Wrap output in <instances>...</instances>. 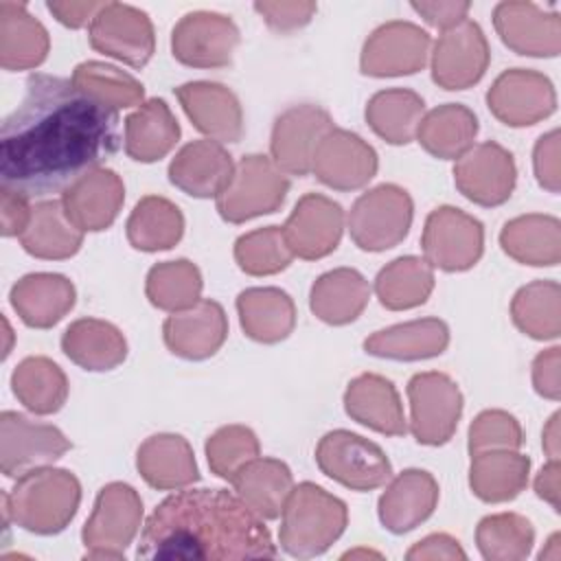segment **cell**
Listing matches in <instances>:
<instances>
[{
  "instance_id": "cell-21",
  "label": "cell",
  "mask_w": 561,
  "mask_h": 561,
  "mask_svg": "<svg viewBox=\"0 0 561 561\" xmlns=\"http://www.w3.org/2000/svg\"><path fill=\"white\" fill-rule=\"evenodd\" d=\"M232 156L217 140H193L184 145L169 164L173 186L193 197H219L234 175Z\"/></svg>"
},
{
  "instance_id": "cell-50",
  "label": "cell",
  "mask_w": 561,
  "mask_h": 561,
  "mask_svg": "<svg viewBox=\"0 0 561 561\" xmlns=\"http://www.w3.org/2000/svg\"><path fill=\"white\" fill-rule=\"evenodd\" d=\"M557 298H559V285L554 280L550 283L537 280L533 285L522 287L515 294V300L511 307L515 324L535 340L557 337V333H552L543 322V309L557 307Z\"/></svg>"
},
{
  "instance_id": "cell-14",
  "label": "cell",
  "mask_w": 561,
  "mask_h": 561,
  "mask_svg": "<svg viewBox=\"0 0 561 561\" xmlns=\"http://www.w3.org/2000/svg\"><path fill=\"white\" fill-rule=\"evenodd\" d=\"M489 44L478 22L462 20L443 31L432 53V79L445 90H465L478 83L489 66Z\"/></svg>"
},
{
  "instance_id": "cell-40",
  "label": "cell",
  "mask_w": 561,
  "mask_h": 561,
  "mask_svg": "<svg viewBox=\"0 0 561 561\" xmlns=\"http://www.w3.org/2000/svg\"><path fill=\"white\" fill-rule=\"evenodd\" d=\"M425 101L408 88H390L370 96L366 121L390 145H408L419 129Z\"/></svg>"
},
{
  "instance_id": "cell-26",
  "label": "cell",
  "mask_w": 561,
  "mask_h": 561,
  "mask_svg": "<svg viewBox=\"0 0 561 561\" xmlns=\"http://www.w3.org/2000/svg\"><path fill=\"white\" fill-rule=\"evenodd\" d=\"M493 24L502 42L519 55L554 57L559 53V18L541 13L530 2H500Z\"/></svg>"
},
{
  "instance_id": "cell-51",
  "label": "cell",
  "mask_w": 561,
  "mask_h": 561,
  "mask_svg": "<svg viewBox=\"0 0 561 561\" xmlns=\"http://www.w3.org/2000/svg\"><path fill=\"white\" fill-rule=\"evenodd\" d=\"M522 427L508 412L486 410L476 416L469 427V454L486 449H517L522 447Z\"/></svg>"
},
{
  "instance_id": "cell-34",
  "label": "cell",
  "mask_w": 561,
  "mask_h": 561,
  "mask_svg": "<svg viewBox=\"0 0 561 561\" xmlns=\"http://www.w3.org/2000/svg\"><path fill=\"white\" fill-rule=\"evenodd\" d=\"M18 239L31 256L59 261L79 252L83 232L66 217L61 199H46L31 210V221Z\"/></svg>"
},
{
  "instance_id": "cell-38",
  "label": "cell",
  "mask_w": 561,
  "mask_h": 561,
  "mask_svg": "<svg viewBox=\"0 0 561 561\" xmlns=\"http://www.w3.org/2000/svg\"><path fill=\"white\" fill-rule=\"evenodd\" d=\"M478 134L476 114L460 103H445L425 114L419 123L416 138L427 153L440 160L465 156Z\"/></svg>"
},
{
  "instance_id": "cell-27",
  "label": "cell",
  "mask_w": 561,
  "mask_h": 561,
  "mask_svg": "<svg viewBox=\"0 0 561 561\" xmlns=\"http://www.w3.org/2000/svg\"><path fill=\"white\" fill-rule=\"evenodd\" d=\"M344 410L353 421L379 434L403 436L408 432L401 399L392 381L381 375L355 377L344 392Z\"/></svg>"
},
{
  "instance_id": "cell-24",
  "label": "cell",
  "mask_w": 561,
  "mask_h": 561,
  "mask_svg": "<svg viewBox=\"0 0 561 561\" xmlns=\"http://www.w3.org/2000/svg\"><path fill=\"white\" fill-rule=\"evenodd\" d=\"M125 199L121 178L110 169H96L75 182L64 195L61 206L66 217L81 230H105L116 219Z\"/></svg>"
},
{
  "instance_id": "cell-43",
  "label": "cell",
  "mask_w": 561,
  "mask_h": 561,
  "mask_svg": "<svg viewBox=\"0 0 561 561\" xmlns=\"http://www.w3.org/2000/svg\"><path fill=\"white\" fill-rule=\"evenodd\" d=\"M502 250L528 265H554L559 261V221L528 215L508 221L500 232Z\"/></svg>"
},
{
  "instance_id": "cell-53",
  "label": "cell",
  "mask_w": 561,
  "mask_h": 561,
  "mask_svg": "<svg viewBox=\"0 0 561 561\" xmlns=\"http://www.w3.org/2000/svg\"><path fill=\"white\" fill-rule=\"evenodd\" d=\"M410 7L423 15L427 24L443 31L467 20V11L471 9L469 2H410Z\"/></svg>"
},
{
  "instance_id": "cell-48",
  "label": "cell",
  "mask_w": 561,
  "mask_h": 561,
  "mask_svg": "<svg viewBox=\"0 0 561 561\" xmlns=\"http://www.w3.org/2000/svg\"><path fill=\"white\" fill-rule=\"evenodd\" d=\"M234 259L245 274L265 276L285 270L294 254L285 241L280 226H267L252 230L237 239Z\"/></svg>"
},
{
  "instance_id": "cell-8",
  "label": "cell",
  "mask_w": 561,
  "mask_h": 561,
  "mask_svg": "<svg viewBox=\"0 0 561 561\" xmlns=\"http://www.w3.org/2000/svg\"><path fill=\"white\" fill-rule=\"evenodd\" d=\"M140 517L142 500L129 484L112 482L103 486L81 533L85 548H90L85 559H121L138 530Z\"/></svg>"
},
{
  "instance_id": "cell-32",
  "label": "cell",
  "mask_w": 561,
  "mask_h": 561,
  "mask_svg": "<svg viewBox=\"0 0 561 561\" xmlns=\"http://www.w3.org/2000/svg\"><path fill=\"white\" fill-rule=\"evenodd\" d=\"M237 495L263 519H276L294 489L289 467L276 458H254L230 480Z\"/></svg>"
},
{
  "instance_id": "cell-28",
  "label": "cell",
  "mask_w": 561,
  "mask_h": 561,
  "mask_svg": "<svg viewBox=\"0 0 561 561\" xmlns=\"http://www.w3.org/2000/svg\"><path fill=\"white\" fill-rule=\"evenodd\" d=\"M9 300L26 327L50 329L75 307V287L61 274H26L11 287Z\"/></svg>"
},
{
  "instance_id": "cell-22",
  "label": "cell",
  "mask_w": 561,
  "mask_h": 561,
  "mask_svg": "<svg viewBox=\"0 0 561 561\" xmlns=\"http://www.w3.org/2000/svg\"><path fill=\"white\" fill-rule=\"evenodd\" d=\"M164 342L173 355L184 359H206L219 351L228 335V320L219 302L199 300L164 320Z\"/></svg>"
},
{
  "instance_id": "cell-19",
  "label": "cell",
  "mask_w": 561,
  "mask_h": 561,
  "mask_svg": "<svg viewBox=\"0 0 561 561\" xmlns=\"http://www.w3.org/2000/svg\"><path fill=\"white\" fill-rule=\"evenodd\" d=\"M311 171L335 191H355L377 173V153L357 134L331 129L316 147Z\"/></svg>"
},
{
  "instance_id": "cell-36",
  "label": "cell",
  "mask_w": 561,
  "mask_h": 561,
  "mask_svg": "<svg viewBox=\"0 0 561 561\" xmlns=\"http://www.w3.org/2000/svg\"><path fill=\"white\" fill-rule=\"evenodd\" d=\"M61 348L85 370H112L127 355L123 333L103 320L81 318L72 322L61 335Z\"/></svg>"
},
{
  "instance_id": "cell-10",
  "label": "cell",
  "mask_w": 561,
  "mask_h": 561,
  "mask_svg": "<svg viewBox=\"0 0 561 561\" xmlns=\"http://www.w3.org/2000/svg\"><path fill=\"white\" fill-rule=\"evenodd\" d=\"M70 447V440L55 425L35 423L11 410L0 414V469L7 478L44 469Z\"/></svg>"
},
{
  "instance_id": "cell-4",
  "label": "cell",
  "mask_w": 561,
  "mask_h": 561,
  "mask_svg": "<svg viewBox=\"0 0 561 561\" xmlns=\"http://www.w3.org/2000/svg\"><path fill=\"white\" fill-rule=\"evenodd\" d=\"M346 504L313 482L291 489L280 522V546L287 554L309 559L322 554L346 528Z\"/></svg>"
},
{
  "instance_id": "cell-29",
  "label": "cell",
  "mask_w": 561,
  "mask_h": 561,
  "mask_svg": "<svg viewBox=\"0 0 561 561\" xmlns=\"http://www.w3.org/2000/svg\"><path fill=\"white\" fill-rule=\"evenodd\" d=\"M449 344V329L438 318L412 320L381 329L364 340V351L386 359H427L440 355Z\"/></svg>"
},
{
  "instance_id": "cell-13",
  "label": "cell",
  "mask_w": 561,
  "mask_h": 561,
  "mask_svg": "<svg viewBox=\"0 0 561 561\" xmlns=\"http://www.w3.org/2000/svg\"><path fill=\"white\" fill-rule=\"evenodd\" d=\"M239 28L221 13H186L171 33L173 57L191 68H221L232 59Z\"/></svg>"
},
{
  "instance_id": "cell-15",
  "label": "cell",
  "mask_w": 561,
  "mask_h": 561,
  "mask_svg": "<svg viewBox=\"0 0 561 561\" xmlns=\"http://www.w3.org/2000/svg\"><path fill=\"white\" fill-rule=\"evenodd\" d=\"M333 129L329 112L318 105L302 103L285 110L272 129V158L274 164L289 173L305 178L311 171V160L318 142Z\"/></svg>"
},
{
  "instance_id": "cell-20",
  "label": "cell",
  "mask_w": 561,
  "mask_h": 561,
  "mask_svg": "<svg viewBox=\"0 0 561 561\" xmlns=\"http://www.w3.org/2000/svg\"><path fill=\"white\" fill-rule=\"evenodd\" d=\"M342 228V206L324 195L307 193L298 199L294 213L283 226V232L294 256L313 261L331 254L337 248Z\"/></svg>"
},
{
  "instance_id": "cell-52",
  "label": "cell",
  "mask_w": 561,
  "mask_h": 561,
  "mask_svg": "<svg viewBox=\"0 0 561 561\" xmlns=\"http://www.w3.org/2000/svg\"><path fill=\"white\" fill-rule=\"evenodd\" d=\"M254 11L261 13L270 28L276 33H291L311 22L318 11L316 2H254Z\"/></svg>"
},
{
  "instance_id": "cell-6",
  "label": "cell",
  "mask_w": 561,
  "mask_h": 561,
  "mask_svg": "<svg viewBox=\"0 0 561 561\" xmlns=\"http://www.w3.org/2000/svg\"><path fill=\"white\" fill-rule=\"evenodd\" d=\"M412 197L397 184L359 195L348 215L351 239L359 250L381 252L405 239L412 224Z\"/></svg>"
},
{
  "instance_id": "cell-47",
  "label": "cell",
  "mask_w": 561,
  "mask_h": 561,
  "mask_svg": "<svg viewBox=\"0 0 561 561\" xmlns=\"http://www.w3.org/2000/svg\"><path fill=\"white\" fill-rule=\"evenodd\" d=\"M535 533L528 519L515 513L489 515L478 524L476 541L484 559H519L533 546Z\"/></svg>"
},
{
  "instance_id": "cell-39",
  "label": "cell",
  "mask_w": 561,
  "mask_h": 561,
  "mask_svg": "<svg viewBox=\"0 0 561 561\" xmlns=\"http://www.w3.org/2000/svg\"><path fill=\"white\" fill-rule=\"evenodd\" d=\"M528 469V456L513 454V449L480 451L471 456L469 484L482 502H508L526 486Z\"/></svg>"
},
{
  "instance_id": "cell-16",
  "label": "cell",
  "mask_w": 561,
  "mask_h": 561,
  "mask_svg": "<svg viewBox=\"0 0 561 561\" xmlns=\"http://www.w3.org/2000/svg\"><path fill=\"white\" fill-rule=\"evenodd\" d=\"M430 44V35L412 22L381 24L364 44L362 72L370 77L412 75L425 66Z\"/></svg>"
},
{
  "instance_id": "cell-56",
  "label": "cell",
  "mask_w": 561,
  "mask_h": 561,
  "mask_svg": "<svg viewBox=\"0 0 561 561\" xmlns=\"http://www.w3.org/2000/svg\"><path fill=\"white\" fill-rule=\"evenodd\" d=\"M557 355L559 348H550L546 353H539L535 364H533V381H535V390L541 397H548L552 401L559 399V373H557Z\"/></svg>"
},
{
  "instance_id": "cell-57",
  "label": "cell",
  "mask_w": 561,
  "mask_h": 561,
  "mask_svg": "<svg viewBox=\"0 0 561 561\" xmlns=\"http://www.w3.org/2000/svg\"><path fill=\"white\" fill-rule=\"evenodd\" d=\"M408 559H467L465 550L449 535H430L408 550Z\"/></svg>"
},
{
  "instance_id": "cell-2",
  "label": "cell",
  "mask_w": 561,
  "mask_h": 561,
  "mask_svg": "<svg viewBox=\"0 0 561 561\" xmlns=\"http://www.w3.org/2000/svg\"><path fill=\"white\" fill-rule=\"evenodd\" d=\"M136 557L274 559L276 546L263 517L239 495L226 489H184L164 497L147 517Z\"/></svg>"
},
{
  "instance_id": "cell-54",
  "label": "cell",
  "mask_w": 561,
  "mask_h": 561,
  "mask_svg": "<svg viewBox=\"0 0 561 561\" xmlns=\"http://www.w3.org/2000/svg\"><path fill=\"white\" fill-rule=\"evenodd\" d=\"M0 197H2V204H0V221H2V234L4 237H20L24 232V228L28 226L31 221V210L28 208V199L9 191V188H2L0 191Z\"/></svg>"
},
{
  "instance_id": "cell-49",
  "label": "cell",
  "mask_w": 561,
  "mask_h": 561,
  "mask_svg": "<svg viewBox=\"0 0 561 561\" xmlns=\"http://www.w3.org/2000/svg\"><path fill=\"white\" fill-rule=\"evenodd\" d=\"M261 451L256 434L245 425L219 427L206 443L208 467L221 480H232L234 473L254 460Z\"/></svg>"
},
{
  "instance_id": "cell-18",
  "label": "cell",
  "mask_w": 561,
  "mask_h": 561,
  "mask_svg": "<svg viewBox=\"0 0 561 561\" xmlns=\"http://www.w3.org/2000/svg\"><path fill=\"white\" fill-rule=\"evenodd\" d=\"M454 182L473 204L500 206L511 197L515 186L513 156L497 142L486 140L458 158Z\"/></svg>"
},
{
  "instance_id": "cell-5",
  "label": "cell",
  "mask_w": 561,
  "mask_h": 561,
  "mask_svg": "<svg viewBox=\"0 0 561 561\" xmlns=\"http://www.w3.org/2000/svg\"><path fill=\"white\" fill-rule=\"evenodd\" d=\"M316 462L324 476L353 491H373L392 478L383 449L348 430L324 434L316 447Z\"/></svg>"
},
{
  "instance_id": "cell-37",
  "label": "cell",
  "mask_w": 561,
  "mask_h": 561,
  "mask_svg": "<svg viewBox=\"0 0 561 561\" xmlns=\"http://www.w3.org/2000/svg\"><path fill=\"white\" fill-rule=\"evenodd\" d=\"M180 138V125L162 99H149L125 118V151L131 160L156 162Z\"/></svg>"
},
{
  "instance_id": "cell-33",
  "label": "cell",
  "mask_w": 561,
  "mask_h": 561,
  "mask_svg": "<svg viewBox=\"0 0 561 561\" xmlns=\"http://www.w3.org/2000/svg\"><path fill=\"white\" fill-rule=\"evenodd\" d=\"M237 311L248 337L274 344L285 340L296 324V307L278 287H252L237 296Z\"/></svg>"
},
{
  "instance_id": "cell-30",
  "label": "cell",
  "mask_w": 561,
  "mask_h": 561,
  "mask_svg": "<svg viewBox=\"0 0 561 561\" xmlns=\"http://www.w3.org/2000/svg\"><path fill=\"white\" fill-rule=\"evenodd\" d=\"M48 33L28 13L24 2H0V66L4 70H28L48 55Z\"/></svg>"
},
{
  "instance_id": "cell-35",
  "label": "cell",
  "mask_w": 561,
  "mask_h": 561,
  "mask_svg": "<svg viewBox=\"0 0 561 561\" xmlns=\"http://www.w3.org/2000/svg\"><path fill=\"white\" fill-rule=\"evenodd\" d=\"M370 287L353 267H340L322 274L311 287V311L327 324H348L359 318L368 305Z\"/></svg>"
},
{
  "instance_id": "cell-3",
  "label": "cell",
  "mask_w": 561,
  "mask_h": 561,
  "mask_svg": "<svg viewBox=\"0 0 561 561\" xmlns=\"http://www.w3.org/2000/svg\"><path fill=\"white\" fill-rule=\"evenodd\" d=\"M79 480L66 469H35L2 493L4 526L11 522L35 535H55L75 517Z\"/></svg>"
},
{
  "instance_id": "cell-44",
  "label": "cell",
  "mask_w": 561,
  "mask_h": 561,
  "mask_svg": "<svg viewBox=\"0 0 561 561\" xmlns=\"http://www.w3.org/2000/svg\"><path fill=\"white\" fill-rule=\"evenodd\" d=\"M434 289L432 267L416 256H401L386 265L375 278V291L386 309L401 311L419 307Z\"/></svg>"
},
{
  "instance_id": "cell-41",
  "label": "cell",
  "mask_w": 561,
  "mask_h": 561,
  "mask_svg": "<svg viewBox=\"0 0 561 561\" xmlns=\"http://www.w3.org/2000/svg\"><path fill=\"white\" fill-rule=\"evenodd\" d=\"M13 394L33 414L57 412L68 397V381L61 368L48 357H26L11 375Z\"/></svg>"
},
{
  "instance_id": "cell-11",
  "label": "cell",
  "mask_w": 561,
  "mask_h": 561,
  "mask_svg": "<svg viewBox=\"0 0 561 561\" xmlns=\"http://www.w3.org/2000/svg\"><path fill=\"white\" fill-rule=\"evenodd\" d=\"M410 430L421 445H445L462 412L458 386L443 373H419L408 381Z\"/></svg>"
},
{
  "instance_id": "cell-7",
  "label": "cell",
  "mask_w": 561,
  "mask_h": 561,
  "mask_svg": "<svg viewBox=\"0 0 561 561\" xmlns=\"http://www.w3.org/2000/svg\"><path fill=\"white\" fill-rule=\"evenodd\" d=\"M289 191L285 173L265 156L241 158L232 182L217 197V210L224 221L243 224L252 217L274 213L283 206Z\"/></svg>"
},
{
  "instance_id": "cell-1",
  "label": "cell",
  "mask_w": 561,
  "mask_h": 561,
  "mask_svg": "<svg viewBox=\"0 0 561 561\" xmlns=\"http://www.w3.org/2000/svg\"><path fill=\"white\" fill-rule=\"evenodd\" d=\"M121 147L118 112L70 79L35 72L0 134V182L26 199L66 193Z\"/></svg>"
},
{
  "instance_id": "cell-12",
  "label": "cell",
  "mask_w": 561,
  "mask_h": 561,
  "mask_svg": "<svg viewBox=\"0 0 561 561\" xmlns=\"http://www.w3.org/2000/svg\"><path fill=\"white\" fill-rule=\"evenodd\" d=\"M88 37L94 50L131 68H142L156 48L153 26L147 13L121 2H105L101 7L90 22Z\"/></svg>"
},
{
  "instance_id": "cell-23",
  "label": "cell",
  "mask_w": 561,
  "mask_h": 561,
  "mask_svg": "<svg viewBox=\"0 0 561 561\" xmlns=\"http://www.w3.org/2000/svg\"><path fill=\"white\" fill-rule=\"evenodd\" d=\"M193 125L217 142H237L243 134L239 99L221 83L191 81L175 90Z\"/></svg>"
},
{
  "instance_id": "cell-42",
  "label": "cell",
  "mask_w": 561,
  "mask_h": 561,
  "mask_svg": "<svg viewBox=\"0 0 561 561\" xmlns=\"http://www.w3.org/2000/svg\"><path fill=\"white\" fill-rule=\"evenodd\" d=\"M184 232V217L164 197H142L127 219V239L136 250L156 252L173 248Z\"/></svg>"
},
{
  "instance_id": "cell-58",
  "label": "cell",
  "mask_w": 561,
  "mask_h": 561,
  "mask_svg": "<svg viewBox=\"0 0 561 561\" xmlns=\"http://www.w3.org/2000/svg\"><path fill=\"white\" fill-rule=\"evenodd\" d=\"M105 2H46V9L64 24L70 28H79L92 22V18L101 11Z\"/></svg>"
},
{
  "instance_id": "cell-59",
  "label": "cell",
  "mask_w": 561,
  "mask_h": 561,
  "mask_svg": "<svg viewBox=\"0 0 561 561\" xmlns=\"http://www.w3.org/2000/svg\"><path fill=\"white\" fill-rule=\"evenodd\" d=\"M557 471H559L557 460H550V462L539 471V476H537V480H535V491H537V495L543 497V500H548L554 511H559V500H557V495H559Z\"/></svg>"
},
{
  "instance_id": "cell-25",
  "label": "cell",
  "mask_w": 561,
  "mask_h": 561,
  "mask_svg": "<svg viewBox=\"0 0 561 561\" xmlns=\"http://www.w3.org/2000/svg\"><path fill=\"white\" fill-rule=\"evenodd\" d=\"M438 484L423 469L401 471L379 497V519L383 528L403 535L423 524L436 508Z\"/></svg>"
},
{
  "instance_id": "cell-46",
  "label": "cell",
  "mask_w": 561,
  "mask_h": 561,
  "mask_svg": "<svg viewBox=\"0 0 561 561\" xmlns=\"http://www.w3.org/2000/svg\"><path fill=\"white\" fill-rule=\"evenodd\" d=\"M70 81L85 94L99 99L101 103L118 110L131 107L142 101V83L131 75L118 70L116 66L103 61H83L75 68Z\"/></svg>"
},
{
  "instance_id": "cell-31",
  "label": "cell",
  "mask_w": 561,
  "mask_h": 561,
  "mask_svg": "<svg viewBox=\"0 0 561 561\" xmlns=\"http://www.w3.org/2000/svg\"><path fill=\"white\" fill-rule=\"evenodd\" d=\"M136 467L153 489H180L199 480L191 445L178 434L149 436L138 447Z\"/></svg>"
},
{
  "instance_id": "cell-55",
  "label": "cell",
  "mask_w": 561,
  "mask_h": 561,
  "mask_svg": "<svg viewBox=\"0 0 561 561\" xmlns=\"http://www.w3.org/2000/svg\"><path fill=\"white\" fill-rule=\"evenodd\" d=\"M557 129H552L550 134L541 136L535 145V175L537 182L541 186H546L548 191L557 193L559 191V175H557V164H554V156H557Z\"/></svg>"
},
{
  "instance_id": "cell-45",
  "label": "cell",
  "mask_w": 561,
  "mask_h": 561,
  "mask_svg": "<svg viewBox=\"0 0 561 561\" xmlns=\"http://www.w3.org/2000/svg\"><path fill=\"white\" fill-rule=\"evenodd\" d=\"M202 276L191 261L158 263L147 274V298L164 311H184L199 302Z\"/></svg>"
},
{
  "instance_id": "cell-17",
  "label": "cell",
  "mask_w": 561,
  "mask_h": 561,
  "mask_svg": "<svg viewBox=\"0 0 561 561\" xmlns=\"http://www.w3.org/2000/svg\"><path fill=\"white\" fill-rule=\"evenodd\" d=\"M486 103L493 116L504 125L524 127L552 114L557 96L548 77L533 70L513 68L495 79L486 92Z\"/></svg>"
},
{
  "instance_id": "cell-9",
  "label": "cell",
  "mask_w": 561,
  "mask_h": 561,
  "mask_svg": "<svg viewBox=\"0 0 561 561\" xmlns=\"http://www.w3.org/2000/svg\"><path fill=\"white\" fill-rule=\"evenodd\" d=\"M421 245L430 267L462 272L482 256L484 230L476 217L460 208L440 206L427 215Z\"/></svg>"
}]
</instances>
